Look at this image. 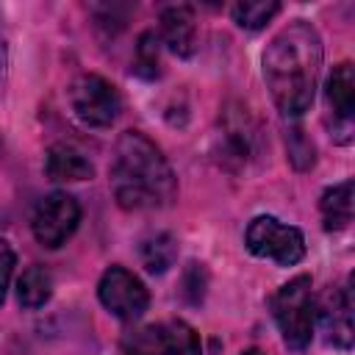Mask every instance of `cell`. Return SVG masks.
Here are the masks:
<instances>
[{
	"mask_svg": "<svg viewBox=\"0 0 355 355\" xmlns=\"http://www.w3.org/2000/svg\"><path fill=\"white\" fill-rule=\"evenodd\" d=\"M111 189L122 208L153 211L175 200L178 183L161 150L139 130L119 136L111 161Z\"/></svg>",
	"mask_w": 355,
	"mask_h": 355,
	"instance_id": "obj_2",
	"label": "cell"
},
{
	"mask_svg": "<svg viewBox=\"0 0 355 355\" xmlns=\"http://www.w3.org/2000/svg\"><path fill=\"white\" fill-rule=\"evenodd\" d=\"M327 105H330L336 122L341 125V133H349L352 111H355V75H352L349 61L333 67V72L327 78Z\"/></svg>",
	"mask_w": 355,
	"mask_h": 355,
	"instance_id": "obj_10",
	"label": "cell"
},
{
	"mask_svg": "<svg viewBox=\"0 0 355 355\" xmlns=\"http://www.w3.org/2000/svg\"><path fill=\"white\" fill-rule=\"evenodd\" d=\"M280 11V6L275 0H247V3H236L233 6V19L247 28V31H258L263 28L275 14Z\"/></svg>",
	"mask_w": 355,
	"mask_h": 355,
	"instance_id": "obj_18",
	"label": "cell"
},
{
	"mask_svg": "<svg viewBox=\"0 0 355 355\" xmlns=\"http://www.w3.org/2000/svg\"><path fill=\"white\" fill-rule=\"evenodd\" d=\"M225 144H227V158H236L244 164L255 153V130L247 125V114L239 116V122L227 119L225 125Z\"/></svg>",
	"mask_w": 355,
	"mask_h": 355,
	"instance_id": "obj_15",
	"label": "cell"
},
{
	"mask_svg": "<svg viewBox=\"0 0 355 355\" xmlns=\"http://www.w3.org/2000/svg\"><path fill=\"white\" fill-rule=\"evenodd\" d=\"M322 330L324 338L336 347H349L352 344V297L349 288H338L327 294L322 305Z\"/></svg>",
	"mask_w": 355,
	"mask_h": 355,
	"instance_id": "obj_8",
	"label": "cell"
},
{
	"mask_svg": "<svg viewBox=\"0 0 355 355\" xmlns=\"http://www.w3.org/2000/svg\"><path fill=\"white\" fill-rule=\"evenodd\" d=\"M161 327H164V355H202L197 333L186 322L175 319Z\"/></svg>",
	"mask_w": 355,
	"mask_h": 355,
	"instance_id": "obj_16",
	"label": "cell"
},
{
	"mask_svg": "<svg viewBox=\"0 0 355 355\" xmlns=\"http://www.w3.org/2000/svg\"><path fill=\"white\" fill-rule=\"evenodd\" d=\"M322 69V39L313 25L297 19L283 28L263 53V78L272 100L286 116H302L316 94Z\"/></svg>",
	"mask_w": 355,
	"mask_h": 355,
	"instance_id": "obj_1",
	"label": "cell"
},
{
	"mask_svg": "<svg viewBox=\"0 0 355 355\" xmlns=\"http://www.w3.org/2000/svg\"><path fill=\"white\" fill-rule=\"evenodd\" d=\"M122 352L125 355H164V327L161 324H147L122 338Z\"/></svg>",
	"mask_w": 355,
	"mask_h": 355,
	"instance_id": "obj_17",
	"label": "cell"
},
{
	"mask_svg": "<svg viewBox=\"0 0 355 355\" xmlns=\"http://www.w3.org/2000/svg\"><path fill=\"white\" fill-rule=\"evenodd\" d=\"M44 169H47V178L50 180H69V183L89 180L94 175L92 161L80 150H75L69 144H53L50 153H47Z\"/></svg>",
	"mask_w": 355,
	"mask_h": 355,
	"instance_id": "obj_11",
	"label": "cell"
},
{
	"mask_svg": "<svg viewBox=\"0 0 355 355\" xmlns=\"http://www.w3.org/2000/svg\"><path fill=\"white\" fill-rule=\"evenodd\" d=\"M53 294V277L42 269V266H31L28 272H22L19 283H17V297L22 308H42Z\"/></svg>",
	"mask_w": 355,
	"mask_h": 355,
	"instance_id": "obj_13",
	"label": "cell"
},
{
	"mask_svg": "<svg viewBox=\"0 0 355 355\" xmlns=\"http://www.w3.org/2000/svg\"><path fill=\"white\" fill-rule=\"evenodd\" d=\"M322 219L327 230H341L352 222V180H344L322 194Z\"/></svg>",
	"mask_w": 355,
	"mask_h": 355,
	"instance_id": "obj_12",
	"label": "cell"
},
{
	"mask_svg": "<svg viewBox=\"0 0 355 355\" xmlns=\"http://www.w3.org/2000/svg\"><path fill=\"white\" fill-rule=\"evenodd\" d=\"M288 139L294 141V144L288 147L294 166H297V169H308V166L313 164V144H311V141H305L300 130H291V133H288Z\"/></svg>",
	"mask_w": 355,
	"mask_h": 355,
	"instance_id": "obj_20",
	"label": "cell"
},
{
	"mask_svg": "<svg viewBox=\"0 0 355 355\" xmlns=\"http://www.w3.org/2000/svg\"><path fill=\"white\" fill-rule=\"evenodd\" d=\"M141 263L147 266V272L161 275L175 263V241L169 233H155L150 239L141 241Z\"/></svg>",
	"mask_w": 355,
	"mask_h": 355,
	"instance_id": "obj_14",
	"label": "cell"
},
{
	"mask_svg": "<svg viewBox=\"0 0 355 355\" xmlns=\"http://www.w3.org/2000/svg\"><path fill=\"white\" fill-rule=\"evenodd\" d=\"M133 72L147 78V80H153L161 72V47H158V39L153 31L139 36L136 55H133Z\"/></svg>",
	"mask_w": 355,
	"mask_h": 355,
	"instance_id": "obj_19",
	"label": "cell"
},
{
	"mask_svg": "<svg viewBox=\"0 0 355 355\" xmlns=\"http://www.w3.org/2000/svg\"><path fill=\"white\" fill-rule=\"evenodd\" d=\"M161 36L178 55H191L197 44V19L189 6H169L161 11Z\"/></svg>",
	"mask_w": 355,
	"mask_h": 355,
	"instance_id": "obj_9",
	"label": "cell"
},
{
	"mask_svg": "<svg viewBox=\"0 0 355 355\" xmlns=\"http://www.w3.org/2000/svg\"><path fill=\"white\" fill-rule=\"evenodd\" d=\"M100 302L119 319L133 322L147 311V288L141 286V280L136 275H130L122 266H111L103 277H100Z\"/></svg>",
	"mask_w": 355,
	"mask_h": 355,
	"instance_id": "obj_7",
	"label": "cell"
},
{
	"mask_svg": "<svg viewBox=\"0 0 355 355\" xmlns=\"http://www.w3.org/2000/svg\"><path fill=\"white\" fill-rule=\"evenodd\" d=\"M80 222V205L67 191L47 194L33 214V236L44 247H61Z\"/></svg>",
	"mask_w": 355,
	"mask_h": 355,
	"instance_id": "obj_6",
	"label": "cell"
},
{
	"mask_svg": "<svg viewBox=\"0 0 355 355\" xmlns=\"http://www.w3.org/2000/svg\"><path fill=\"white\" fill-rule=\"evenodd\" d=\"M11 272H14V252H11V247L0 239V302H3V297H6Z\"/></svg>",
	"mask_w": 355,
	"mask_h": 355,
	"instance_id": "obj_21",
	"label": "cell"
},
{
	"mask_svg": "<svg viewBox=\"0 0 355 355\" xmlns=\"http://www.w3.org/2000/svg\"><path fill=\"white\" fill-rule=\"evenodd\" d=\"M3 75H6V39H3V28H0V86H3Z\"/></svg>",
	"mask_w": 355,
	"mask_h": 355,
	"instance_id": "obj_22",
	"label": "cell"
},
{
	"mask_svg": "<svg viewBox=\"0 0 355 355\" xmlns=\"http://www.w3.org/2000/svg\"><path fill=\"white\" fill-rule=\"evenodd\" d=\"M241 355H263V352H258V349H247V352H241Z\"/></svg>",
	"mask_w": 355,
	"mask_h": 355,
	"instance_id": "obj_23",
	"label": "cell"
},
{
	"mask_svg": "<svg viewBox=\"0 0 355 355\" xmlns=\"http://www.w3.org/2000/svg\"><path fill=\"white\" fill-rule=\"evenodd\" d=\"M69 105L89 128H108L122 108L119 92L100 75H80L69 86Z\"/></svg>",
	"mask_w": 355,
	"mask_h": 355,
	"instance_id": "obj_5",
	"label": "cell"
},
{
	"mask_svg": "<svg viewBox=\"0 0 355 355\" xmlns=\"http://www.w3.org/2000/svg\"><path fill=\"white\" fill-rule=\"evenodd\" d=\"M247 247L258 258H269L280 266H294L305 255V239L297 227L277 222L275 216H255L247 227Z\"/></svg>",
	"mask_w": 355,
	"mask_h": 355,
	"instance_id": "obj_4",
	"label": "cell"
},
{
	"mask_svg": "<svg viewBox=\"0 0 355 355\" xmlns=\"http://www.w3.org/2000/svg\"><path fill=\"white\" fill-rule=\"evenodd\" d=\"M272 313L283 333V341L291 349H305L313 336V294H311V277L300 275L277 288L272 297Z\"/></svg>",
	"mask_w": 355,
	"mask_h": 355,
	"instance_id": "obj_3",
	"label": "cell"
}]
</instances>
